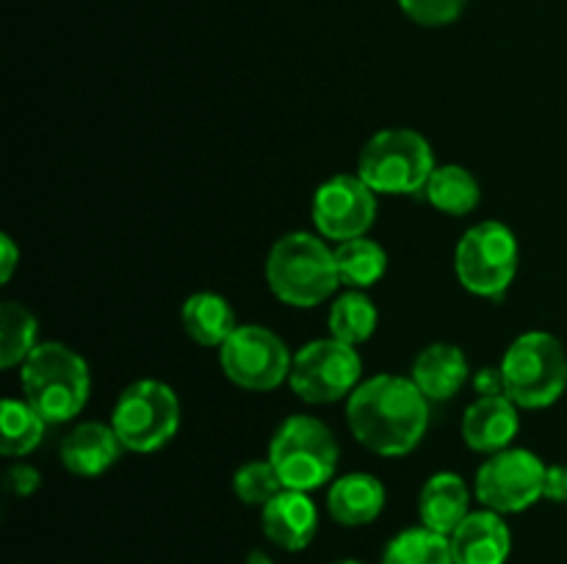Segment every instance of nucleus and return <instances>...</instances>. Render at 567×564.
Here are the masks:
<instances>
[{
	"instance_id": "16",
	"label": "nucleus",
	"mask_w": 567,
	"mask_h": 564,
	"mask_svg": "<svg viewBox=\"0 0 567 564\" xmlns=\"http://www.w3.org/2000/svg\"><path fill=\"white\" fill-rule=\"evenodd\" d=\"M122 448L125 446L116 437L114 426L89 420V424L75 426L66 435V440L61 442V462L70 473L92 479V476L105 473L120 459Z\"/></svg>"
},
{
	"instance_id": "3",
	"label": "nucleus",
	"mask_w": 567,
	"mask_h": 564,
	"mask_svg": "<svg viewBox=\"0 0 567 564\" xmlns=\"http://www.w3.org/2000/svg\"><path fill=\"white\" fill-rule=\"evenodd\" d=\"M266 282L280 302L316 307L341 285L336 252L310 232H288L266 258Z\"/></svg>"
},
{
	"instance_id": "2",
	"label": "nucleus",
	"mask_w": 567,
	"mask_h": 564,
	"mask_svg": "<svg viewBox=\"0 0 567 564\" xmlns=\"http://www.w3.org/2000/svg\"><path fill=\"white\" fill-rule=\"evenodd\" d=\"M25 401L44 418V424H64L75 418L89 401L92 376L86 359L64 343H39L22 363Z\"/></svg>"
},
{
	"instance_id": "33",
	"label": "nucleus",
	"mask_w": 567,
	"mask_h": 564,
	"mask_svg": "<svg viewBox=\"0 0 567 564\" xmlns=\"http://www.w3.org/2000/svg\"><path fill=\"white\" fill-rule=\"evenodd\" d=\"M249 564H271V562H269V556H264L260 551H255L252 556H249Z\"/></svg>"
},
{
	"instance_id": "34",
	"label": "nucleus",
	"mask_w": 567,
	"mask_h": 564,
	"mask_svg": "<svg viewBox=\"0 0 567 564\" xmlns=\"http://www.w3.org/2000/svg\"><path fill=\"white\" fill-rule=\"evenodd\" d=\"M332 564H363V562H354V558H343V562H332Z\"/></svg>"
},
{
	"instance_id": "5",
	"label": "nucleus",
	"mask_w": 567,
	"mask_h": 564,
	"mask_svg": "<svg viewBox=\"0 0 567 564\" xmlns=\"http://www.w3.org/2000/svg\"><path fill=\"white\" fill-rule=\"evenodd\" d=\"M269 462L286 490L310 492L324 487L338 468L336 435L310 415L282 420L271 437Z\"/></svg>"
},
{
	"instance_id": "18",
	"label": "nucleus",
	"mask_w": 567,
	"mask_h": 564,
	"mask_svg": "<svg viewBox=\"0 0 567 564\" xmlns=\"http://www.w3.org/2000/svg\"><path fill=\"white\" fill-rule=\"evenodd\" d=\"M327 509L341 525H365L385 509V487L371 473H349L332 481Z\"/></svg>"
},
{
	"instance_id": "25",
	"label": "nucleus",
	"mask_w": 567,
	"mask_h": 564,
	"mask_svg": "<svg viewBox=\"0 0 567 564\" xmlns=\"http://www.w3.org/2000/svg\"><path fill=\"white\" fill-rule=\"evenodd\" d=\"M377 307L363 291H349L336 299L330 310V337L358 346L365 343L377 330Z\"/></svg>"
},
{
	"instance_id": "20",
	"label": "nucleus",
	"mask_w": 567,
	"mask_h": 564,
	"mask_svg": "<svg viewBox=\"0 0 567 564\" xmlns=\"http://www.w3.org/2000/svg\"><path fill=\"white\" fill-rule=\"evenodd\" d=\"M183 330L188 332L192 341H197L199 346H221L233 332L238 330L236 313L227 304L225 296L219 293H194L186 299L181 310Z\"/></svg>"
},
{
	"instance_id": "21",
	"label": "nucleus",
	"mask_w": 567,
	"mask_h": 564,
	"mask_svg": "<svg viewBox=\"0 0 567 564\" xmlns=\"http://www.w3.org/2000/svg\"><path fill=\"white\" fill-rule=\"evenodd\" d=\"M426 199L449 216H465L480 205V182L465 166H435L424 186Z\"/></svg>"
},
{
	"instance_id": "22",
	"label": "nucleus",
	"mask_w": 567,
	"mask_h": 564,
	"mask_svg": "<svg viewBox=\"0 0 567 564\" xmlns=\"http://www.w3.org/2000/svg\"><path fill=\"white\" fill-rule=\"evenodd\" d=\"M336 269L343 285H349L352 291H363L382 280L388 269V254L377 241L352 238V241L338 243Z\"/></svg>"
},
{
	"instance_id": "27",
	"label": "nucleus",
	"mask_w": 567,
	"mask_h": 564,
	"mask_svg": "<svg viewBox=\"0 0 567 564\" xmlns=\"http://www.w3.org/2000/svg\"><path fill=\"white\" fill-rule=\"evenodd\" d=\"M233 490H236L238 501L252 503V506H266L286 487H282L280 476H277L275 464L269 459H258V462H247L236 470Z\"/></svg>"
},
{
	"instance_id": "32",
	"label": "nucleus",
	"mask_w": 567,
	"mask_h": 564,
	"mask_svg": "<svg viewBox=\"0 0 567 564\" xmlns=\"http://www.w3.org/2000/svg\"><path fill=\"white\" fill-rule=\"evenodd\" d=\"M0 247H3V260H0V280L9 282L17 265V247L9 236H0Z\"/></svg>"
},
{
	"instance_id": "23",
	"label": "nucleus",
	"mask_w": 567,
	"mask_h": 564,
	"mask_svg": "<svg viewBox=\"0 0 567 564\" xmlns=\"http://www.w3.org/2000/svg\"><path fill=\"white\" fill-rule=\"evenodd\" d=\"M382 564H454L452 540L426 525H415L388 542Z\"/></svg>"
},
{
	"instance_id": "30",
	"label": "nucleus",
	"mask_w": 567,
	"mask_h": 564,
	"mask_svg": "<svg viewBox=\"0 0 567 564\" xmlns=\"http://www.w3.org/2000/svg\"><path fill=\"white\" fill-rule=\"evenodd\" d=\"M543 498H548L554 503H567V464H551V468H546Z\"/></svg>"
},
{
	"instance_id": "31",
	"label": "nucleus",
	"mask_w": 567,
	"mask_h": 564,
	"mask_svg": "<svg viewBox=\"0 0 567 564\" xmlns=\"http://www.w3.org/2000/svg\"><path fill=\"white\" fill-rule=\"evenodd\" d=\"M474 387L480 396H502L504 393L502 368H482L480 374H476Z\"/></svg>"
},
{
	"instance_id": "14",
	"label": "nucleus",
	"mask_w": 567,
	"mask_h": 564,
	"mask_svg": "<svg viewBox=\"0 0 567 564\" xmlns=\"http://www.w3.org/2000/svg\"><path fill=\"white\" fill-rule=\"evenodd\" d=\"M449 540L454 564H504L513 547L507 523L493 509L471 512Z\"/></svg>"
},
{
	"instance_id": "12",
	"label": "nucleus",
	"mask_w": 567,
	"mask_h": 564,
	"mask_svg": "<svg viewBox=\"0 0 567 564\" xmlns=\"http://www.w3.org/2000/svg\"><path fill=\"white\" fill-rule=\"evenodd\" d=\"M374 188L360 175H336L313 197V224L324 238L343 243L363 238L377 219Z\"/></svg>"
},
{
	"instance_id": "1",
	"label": "nucleus",
	"mask_w": 567,
	"mask_h": 564,
	"mask_svg": "<svg viewBox=\"0 0 567 564\" xmlns=\"http://www.w3.org/2000/svg\"><path fill=\"white\" fill-rule=\"evenodd\" d=\"M347 424L358 442L382 457L413 451L430 426V398L413 379L382 374L354 387L347 404Z\"/></svg>"
},
{
	"instance_id": "26",
	"label": "nucleus",
	"mask_w": 567,
	"mask_h": 564,
	"mask_svg": "<svg viewBox=\"0 0 567 564\" xmlns=\"http://www.w3.org/2000/svg\"><path fill=\"white\" fill-rule=\"evenodd\" d=\"M37 346V318L31 310L6 302L0 307V368L9 370L25 363Z\"/></svg>"
},
{
	"instance_id": "19",
	"label": "nucleus",
	"mask_w": 567,
	"mask_h": 564,
	"mask_svg": "<svg viewBox=\"0 0 567 564\" xmlns=\"http://www.w3.org/2000/svg\"><path fill=\"white\" fill-rule=\"evenodd\" d=\"M468 487L465 481L460 479L457 473H435L430 481L424 484L419 498V514H421V523L426 529L437 531V534H446L452 536L454 529L468 518Z\"/></svg>"
},
{
	"instance_id": "13",
	"label": "nucleus",
	"mask_w": 567,
	"mask_h": 564,
	"mask_svg": "<svg viewBox=\"0 0 567 564\" xmlns=\"http://www.w3.org/2000/svg\"><path fill=\"white\" fill-rule=\"evenodd\" d=\"M260 523H264L266 540L275 542L282 551L297 553L313 542L316 529H319V512L308 492L282 490L280 495L266 503Z\"/></svg>"
},
{
	"instance_id": "15",
	"label": "nucleus",
	"mask_w": 567,
	"mask_h": 564,
	"mask_svg": "<svg viewBox=\"0 0 567 564\" xmlns=\"http://www.w3.org/2000/svg\"><path fill=\"white\" fill-rule=\"evenodd\" d=\"M520 429L518 404L509 396H480L463 418V437L468 448L498 453L515 440Z\"/></svg>"
},
{
	"instance_id": "29",
	"label": "nucleus",
	"mask_w": 567,
	"mask_h": 564,
	"mask_svg": "<svg viewBox=\"0 0 567 564\" xmlns=\"http://www.w3.org/2000/svg\"><path fill=\"white\" fill-rule=\"evenodd\" d=\"M6 487H9L14 495H31L39 487V473L31 464H11L9 473H6Z\"/></svg>"
},
{
	"instance_id": "10",
	"label": "nucleus",
	"mask_w": 567,
	"mask_h": 564,
	"mask_svg": "<svg viewBox=\"0 0 567 564\" xmlns=\"http://www.w3.org/2000/svg\"><path fill=\"white\" fill-rule=\"evenodd\" d=\"M221 370L247 390H275L291 374L293 357L271 330L244 324L219 346Z\"/></svg>"
},
{
	"instance_id": "8",
	"label": "nucleus",
	"mask_w": 567,
	"mask_h": 564,
	"mask_svg": "<svg viewBox=\"0 0 567 564\" xmlns=\"http://www.w3.org/2000/svg\"><path fill=\"white\" fill-rule=\"evenodd\" d=\"M454 269L465 291L502 296L518 271V238L502 221H480L460 238Z\"/></svg>"
},
{
	"instance_id": "6",
	"label": "nucleus",
	"mask_w": 567,
	"mask_h": 564,
	"mask_svg": "<svg viewBox=\"0 0 567 564\" xmlns=\"http://www.w3.org/2000/svg\"><path fill=\"white\" fill-rule=\"evenodd\" d=\"M435 171L430 142L410 127H388L369 138L358 160V175L377 194H415Z\"/></svg>"
},
{
	"instance_id": "9",
	"label": "nucleus",
	"mask_w": 567,
	"mask_h": 564,
	"mask_svg": "<svg viewBox=\"0 0 567 564\" xmlns=\"http://www.w3.org/2000/svg\"><path fill=\"white\" fill-rule=\"evenodd\" d=\"M360 374H363V363L354 346L336 337H321V341L305 343L293 354L288 382L302 401L332 404L343 396H352Z\"/></svg>"
},
{
	"instance_id": "11",
	"label": "nucleus",
	"mask_w": 567,
	"mask_h": 564,
	"mask_svg": "<svg viewBox=\"0 0 567 564\" xmlns=\"http://www.w3.org/2000/svg\"><path fill=\"white\" fill-rule=\"evenodd\" d=\"M546 464L526 448L493 453L476 473V498L498 514L524 512L543 498Z\"/></svg>"
},
{
	"instance_id": "17",
	"label": "nucleus",
	"mask_w": 567,
	"mask_h": 564,
	"mask_svg": "<svg viewBox=\"0 0 567 564\" xmlns=\"http://www.w3.org/2000/svg\"><path fill=\"white\" fill-rule=\"evenodd\" d=\"M410 379L430 401H449L468 379V359H465L463 348L452 346V343H432L415 357Z\"/></svg>"
},
{
	"instance_id": "4",
	"label": "nucleus",
	"mask_w": 567,
	"mask_h": 564,
	"mask_svg": "<svg viewBox=\"0 0 567 564\" xmlns=\"http://www.w3.org/2000/svg\"><path fill=\"white\" fill-rule=\"evenodd\" d=\"M504 393L518 407H551L567 387V354L548 332H524L502 359Z\"/></svg>"
},
{
	"instance_id": "7",
	"label": "nucleus",
	"mask_w": 567,
	"mask_h": 564,
	"mask_svg": "<svg viewBox=\"0 0 567 564\" xmlns=\"http://www.w3.org/2000/svg\"><path fill=\"white\" fill-rule=\"evenodd\" d=\"M111 426L122 446L131 451H158L175 437L177 426H181V401L164 382L138 379L127 385L116 398Z\"/></svg>"
},
{
	"instance_id": "24",
	"label": "nucleus",
	"mask_w": 567,
	"mask_h": 564,
	"mask_svg": "<svg viewBox=\"0 0 567 564\" xmlns=\"http://www.w3.org/2000/svg\"><path fill=\"white\" fill-rule=\"evenodd\" d=\"M44 418L28 401L3 398L0 407V451L6 457H25L42 442Z\"/></svg>"
},
{
	"instance_id": "28",
	"label": "nucleus",
	"mask_w": 567,
	"mask_h": 564,
	"mask_svg": "<svg viewBox=\"0 0 567 564\" xmlns=\"http://www.w3.org/2000/svg\"><path fill=\"white\" fill-rule=\"evenodd\" d=\"M468 0H399L404 14L419 25H449L460 17Z\"/></svg>"
}]
</instances>
